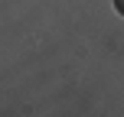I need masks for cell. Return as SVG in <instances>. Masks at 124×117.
I'll list each match as a JSON object with an SVG mask.
<instances>
[{
  "label": "cell",
  "instance_id": "cell-1",
  "mask_svg": "<svg viewBox=\"0 0 124 117\" xmlns=\"http://www.w3.org/2000/svg\"><path fill=\"white\" fill-rule=\"evenodd\" d=\"M114 7H118V13L124 16V0H114Z\"/></svg>",
  "mask_w": 124,
  "mask_h": 117
}]
</instances>
